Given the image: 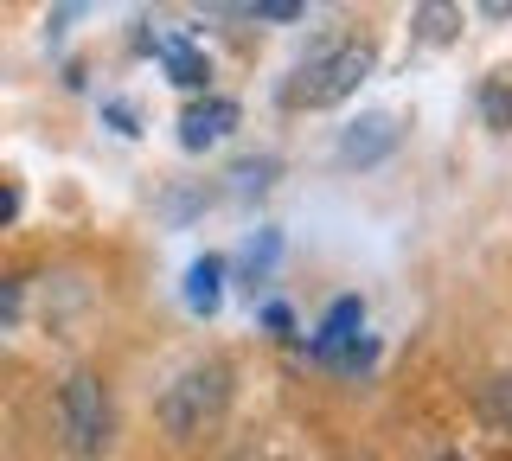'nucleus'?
Returning <instances> with one entry per match:
<instances>
[{
  "instance_id": "1a4fd4ad",
  "label": "nucleus",
  "mask_w": 512,
  "mask_h": 461,
  "mask_svg": "<svg viewBox=\"0 0 512 461\" xmlns=\"http://www.w3.org/2000/svg\"><path fill=\"white\" fill-rule=\"evenodd\" d=\"M480 116H487L493 129H512V77H487V84H480Z\"/></svg>"
},
{
  "instance_id": "39448f33",
  "label": "nucleus",
  "mask_w": 512,
  "mask_h": 461,
  "mask_svg": "<svg viewBox=\"0 0 512 461\" xmlns=\"http://www.w3.org/2000/svg\"><path fill=\"white\" fill-rule=\"evenodd\" d=\"M397 135H404V129H397V116H359L340 135V161L346 167H378L384 154L397 148Z\"/></svg>"
},
{
  "instance_id": "4468645a",
  "label": "nucleus",
  "mask_w": 512,
  "mask_h": 461,
  "mask_svg": "<svg viewBox=\"0 0 512 461\" xmlns=\"http://www.w3.org/2000/svg\"><path fill=\"white\" fill-rule=\"evenodd\" d=\"M20 308H26V276H7L0 282V321L20 327Z\"/></svg>"
},
{
  "instance_id": "20e7f679",
  "label": "nucleus",
  "mask_w": 512,
  "mask_h": 461,
  "mask_svg": "<svg viewBox=\"0 0 512 461\" xmlns=\"http://www.w3.org/2000/svg\"><path fill=\"white\" fill-rule=\"evenodd\" d=\"M359 327H365V301L359 295H340L327 308V321H320V333L308 340V353L320 359V365H340L352 346H359Z\"/></svg>"
},
{
  "instance_id": "f8f14e48",
  "label": "nucleus",
  "mask_w": 512,
  "mask_h": 461,
  "mask_svg": "<svg viewBox=\"0 0 512 461\" xmlns=\"http://www.w3.org/2000/svg\"><path fill=\"white\" fill-rule=\"evenodd\" d=\"M269 180H276V161H269V154H263V161H237L231 167V186H237V193H263Z\"/></svg>"
},
{
  "instance_id": "f3484780",
  "label": "nucleus",
  "mask_w": 512,
  "mask_h": 461,
  "mask_svg": "<svg viewBox=\"0 0 512 461\" xmlns=\"http://www.w3.org/2000/svg\"><path fill=\"white\" fill-rule=\"evenodd\" d=\"M0 218H7V225L20 218V180H7V199H0Z\"/></svg>"
},
{
  "instance_id": "9d476101",
  "label": "nucleus",
  "mask_w": 512,
  "mask_h": 461,
  "mask_svg": "<svg viewBox=\"0 0 512 461\" xmlns=\"http://www.w3.org/2000/svg\"><path fill=\"white\" fill-rule=\"evenodd\" d=\"M455 26H461V7H416V39L442 45V39H455Z\"/></svg>"
},
{
  "instance_id": "0eeeda50",
  "label": "nucleus",
  "mask_w": 512,
  "mask_h": 461,
  "mask_svg": "<svg viewBox=\"0 0 512 461\" xmlns=\"http://www.w3.org/2000/svg\"><path fill=\"white\" fill-rule=\"evenodd\" d=\"M474 410H480V423H487V429H500V436H512V372H493V378H480V391H474Z\"/></svg>"
},
{
  "instance_id": "2eb2a0df",
  "label": "nucleus",
  "mask_w": 512,
  "mask_h": 461,
  "mask_svg": "<svg viewBox=\"0 0 512 461\" xmlns=\"http://www.w3.org/2000/svg\"><path fill=\"white\" fill-rule=\"evenodd\" d=\"M263 327H269V333H288V327H295V314H288L282 301H269V308H263Z\"/></svg>"
},
{
  "instance_id": "9b49d317",
  "label": "nucleus",
  "mask_w": 512,
  "mask_h": 461,
  "mask_svg": "<svg viewBox=\"0 0 512 461\" xmlns=\"http://www.w3.org/2000/svg\"><path fill=\"white\" fill-rule=\"evenodd\" d=\"M244 20H269V26H295L308 20V0H256V7H237Z\"/></svg>"
},
{
  "instance_id": "6ab92c4d",
  "label": "nucleus",
  "mask_w": 512,
  "mask_h": 461,
  "mask_svg": "<svg viewBox=\"0 0 512 461\" xmlns=\"http://www.w3.org/2000/svg\"><path fill=\"white\" fill-rule=\"evenodd\" d=\"M436 461H461V455H455V449H448V455H436Z\"/></svg>"
},
{
  "instance_id": "ddd939ff",
  "label": "nucleus",
  "mask_w": 512,
  "mask_h": 461,
  "mask_svg": "<svg viewBox=\"0 0 512 461\" xmlns=\"http://www.w3.org/2000/svg\"><path fill=\"white\" fill-rule=\"evenodd\" d=\"M276 257H282V237H276V231H263V237H256V244L244 250V269H250V282H256V276H269V269H276Z\"/></svg>"
},
{
  "instance_id": "f03ea898",
  "label": "nucleus",
  "mask_w": 512,
  "mask_h": 461,
  "mask_svg": "<svg viewBox=\"0 0 512 461\" xmlns=\"http://www.w3.org/2000/svg\"><path fill=\"white\" fill-rule=\"evenodd\" d=\"M378 71V45L359 33H333L320 39L295 71L282 77V109H333L346 97H359V84Z\"/></svg>"
},
{
  "instance_id": "a211bd4d",
  "label": "nucleus",
  "mask_w": 512,
  "mask_h": 461,
  "mask_svg": "<svg viewBox=\"0 0 512 461\" xmlns=\"http://www.w3.org/2000/svg\"><path fill=\"white\" fill-rule=\"evenodd\" d=\"M237 461H295V455H288V449H244Z\"/></svg>"
},
{
  "instance_id": "423d86ee",
  "label": "nucleus",
  "mask_w": 512,
  "mask_h": 461,
  "mask_svg": "<svg viewBox=\"0 0 512 461\" xmlns=\"http://www.w3.org/2000/svg\"><path fill=\"white\" fill-rule=\"evenodd\" d=\"M237 129V103L231 97H205V103H192L186 116H180V148H212V141H224Z\"/></svg>"
},
{
  "instance_id": "f257e3e1",
  "label": "nucleus",
  "mask_w": 512,
  "mask_h": 461,
  "mask_svg": "<svg viewBox=\"0 0 512 461\" xmlns=\"http://www.w3.org/2000/svg\"><path fill=\"white\" fill-rule=\"evenodd\" d=\"M231 397H237V365L231 359H192L180 372L167 378V391L154 397V423L160 436L173 442V449H186V442H205L212 429L231 417Z\"/></svg>"
},
{
  "instance_id": "dca6fc26",
  "label": "nucleus",
  "mask_w": 512,
  "mask_h": 461,
  "mask_svg": "<svg viewBox=\"0 0 512 461\" xmlns=\"http://www.w3.org/2000/svg\"><path fill=\"white\" fill-rule=\"evenodd\" d=\"M103 116H109V122H116V135H135V116H128V103H109V109H103Z\"/></svg>"
},
{
  "instance_id": "7ed1b4c3",
  "label": "nucleus",
  "mask_w": 512,
  "mask_h": 461,
  "mask_svg": "<svg viewBox=\"0 0 512 461\" xmlns=\"http://www.w3.org/2000/svg\"><path fill=\"white\" fill-rule=\"evenodd\" d=\"M52 429L71 461H103L116 449V391H109V378L90 372V365L64 372L52 391Z\"/></svg>"
},
{
  "instance_id": "6e6552de",
  "label": "nucleus",
  "mask_w": 512,
  "mask_h": 461,
  "mask_svg": "<svg viewBox=\"0 0 512 461\" xmlns=\"http://www.w3.org/2000/svg\"><path fill=\"white\" fill-rule=\"evenodd\" d=\"M218 295H224V263L218 257H199L186 269V308L192 314H218Z\"/></svg>"
}]
</instances>
